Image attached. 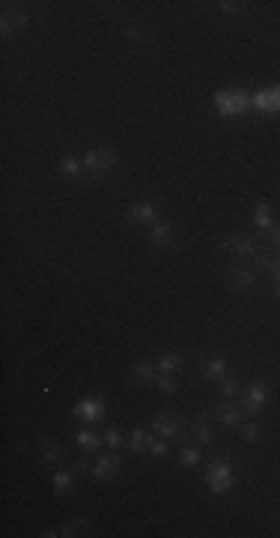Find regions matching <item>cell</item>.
I'll use <instances>...</instances> for the list:
<instances>
[{"instance_id":"1","label":"cell","mask_w":280,"mask_h":538,"mask_svg":"<svg viewBox=\"0 0 280 538\" xmlns=\"http://www.w3.org/2000/svg\"><path fill=\"white\" fill-rule=\"evenodd\" d=\"M114 165H116V153H114V147H107V144L87 149V156H84V174H89L93 179L107 177Z\"/></svg>"},{"instance_id":"2","label":"cell","mask_w":280,"mask_h":538,"mask_svg":"<svg viewBox=\"0 0 280 538\" xmlns=\"http://www.w3.org/2000/svg\"><path fill=\"white\" fill-rule=\"evenodd\" d=\"M206 484H209V491L212 494H227L229 487L236 484L233 464H229L227 457H215V461L209 464V470H206Z\"/></svg>"},{"instance_id":"3","label":"cell","mask_w":280,"mask_h":538,"mask_svg":"<svg viewBox=\"0 0 280 538\" xmlns=\"http://www.w3.org/2000/svg\"><path fill=\"white\" fill-rule=\"evenodd\" d=\"M251 105L254 102H251V96H247L245 90H224V93L215 96V108H218V114H224V117H238V114H245Z\"/></svg>"},{"instance_id":"4","label":"cell","mask_w":280,"mask_h":538,"mask_svg":"<svg viewBox=\"0 0 280 538\" xmlns=\"http://www.w3.org/2000/svg\"><path fill=\"white\" fill-rule=\"evenodd\" d=\"M152 434L164 437L167 443H182L185 440V437H182V422H179V418L170 410H161V413L152 416Z\"/></svg>"},{"instance_id":"5","label":"cell","mask_w":280,"mask_h":538,"mask_svg":"<svg viewBox=\"0 0 280 538\" xmlns=\"http://www.w3.org/2000/svg\"><path fill=\"white\" fill-rule=\"evenodd\" d=\"M24 27H27V13H24L21 6L6 3V6H3V15H0V30H3V36L21 33Z\"/></svg>"},{"instance_id":"6","label":"cell","mask_w":280,"mask_h":538,"mask_svg":"<svg viewBox=\"0 0 280 538\" xmlns=\"http://www.w3.org/2000/svg\"><path fill=\"white\" fill-rule=\"evenodd\" d=\"M265 401H268V386H265L263 380H256V383L247 386V392H245V398H242V410H245L247 416H256V413L265 407Z\"/></svg>"},{"instance_id":"7","label":"cell","mask_w":280,"mask_h":538,"mask_svg":"<svg viewBox=\"0 0 280 538\" xmlns=\"http://www.w3.org/2000/svg\"><path fill=\"white\" fill-rule=\"evenodd\" d=\"M245 410H242V404H236V401H229V398H224L221 404L215 407V418L221 422L224 427H238L245 422Z\"/></svg>"},{"instance_id":"8","label":"cell","mask_w":280,"mask_h":538,"mask_svg":"<svg viewBox=\"0 0 280 538\" xmlns=\"http://www.w3.org/2000/svg\"><path fill=\"white\" fill-rule=\"evenodd\" d=\"M105 413H107V407H105V401H102V398H84V401L75 407V416L81 418V422H87V425H93V422H102V418H105Z\"/></svg>"},{"instance_id":"9","label":"cell","mask_w":280,"mask_h":538,"mask_svg":"<svg viewBox=\"0 0 280 538\" xmlns=\"http://www.w3.org/2000/svg\"><path fill=\"white\" fill-rule=\"evenodd\" d=\"M128 380L137 386H152L158 380V365L152 359H140V362L132 365V371H128Z\"/></svg>"},{"instance_id":"10","label":"cell","mask_w":280,"mask_h":538,"mask_svg":"<svg viewBox=\"0 0 280 538\" xmlns=\"http://www.w3.org/2000/svg\"><path fill=\"white\" fill-rule=\"evenodd\" d=\"M251 102L256 111H265V114H277L280 111V84L274 87H265V90H259L256 96H251Z\"/></svg>"},{"instance_id":"11","label":"cell","mask_w":280,"mask_h":538,"mask_svg":"<svg viewBox=\"0 0 280 538\" xmlns=\"http://www.w3.org/2000/svg\"><path fill=\"white\" fill-rule=\"evenodd\" d=\"M254 278H256V269L238 261V263H233V266H229V275H227V282H229V287H236V291H247V287L254 284Z\"/></svg>"},{"instance_id":"12","label":"cell","mask_w":280,"mask_h":538,"mask_svg":"<svg viewBox=\"0 0 280 538\" xmlns=\"http://www.w3.org/2000/svg\"><path fill=\"white\" fill-rule=\"evenodd\" d=\"M119 470H123V461L116 455H105L93 464V478L96 482H111V478L119 475Z\"/></svg>"},{"instance_id":"13","label":"cell","mask_w":280,"mask_h":538,"mask_svg":"<svg viewBox=\"0 0 280 538\" xmlns=\"http://www.w3.org/2000/svg\"><path fill=\"white\" fill-rule=\"evenodd\" d=\"M128 222L132 225H149L152 227L158 222V206L152 201H140L128 206Z\"/></svg>"},{"instance_id":"14","label":"cell","mask_w":280,"mask_h":538,"mask_svg":"<svg viewBox=\"0 0 280 538\" xmlns=\"http://www.w3.org/2000/svg\"><path fill=\"white\" fill-rule=\"evenodd\" d=\"M149 245L152 248H170L173 245V227L164 218H158V222L149 227Z\"/></svg>"},{"instance_id":"15","label":"cell","mask_w":280,"mask_h":538,"mask_svg":"<svg viewBox=\"0 0 280 538\" xmlns=\"http://www.w3.org/2000/svg\"><path fill=\"white\" fill-rule=\"evenodd\" d=\"M39 457H42L45 466H54V464H60L66 457V448L60 443H54V440H42V443H39Z\"/></svg>"},{"instance_id":"16","label":"cell","mask_w":280,"mask_h":538,"mask_svg":"<svg viewBox=\"0 0 280 538\" xmlns=\"http://www.w3.org/2000/svg\"><path fill=\"white\" fill-rule=\"evenodd\" d=\"M200 371H203L206 380H224L227 377V359L224 356L203 359V362H200Z\"/></svg>"},{"instance_id":"17","label":"cell","mask_w":280,"mask_h":538,"mask_svg":"<svg viewBox=\"0 0 280 538\" xmlns=\"http://www.w3.org/2000/svg\"><path fill=\"white\" fill-rule=\"evenodd\" d=\"M191 434H194V440L200 446H209L215 440V434H212V427H209V418L206 416H197L194 422H191Z\"/></svg>"},{"instance_id":"18","label":"cell","mask_w":280,"mask_h":538,"mask_svg":"<svg viewBox=\"0 0 280 538\" xmlns=\"http://www.w3.org/2000/svg\"><path fill=\"white\" fill-rule=\"evenodd\" d=\"M155 365H158V371L161 374H176L179 368L185 365V356L182 353H164V356L155 359Z\"/></svg>"},{"instance_id":"19","label":"cell","mask_w":280,"mask_h":538,"mask_svg":"<svg viewBox=\"0 0 280 538\" xmlns=\"http://www.w3.org/2000/svg\"><path fill=\"white\" fill-rule=\"evenodd\" d=\"M149 440H152V434H146L143 427H134L132 431V437H128V448H132L134 455H143V452H149Z\"/></svg>"},{"instance_id":"20","label":"cell","mask_w":280,"mask_h":538,"mask_svg":"<svg viewBox=\"0 0 280 538\" xmlns=\"http://www.w3.org/2000/svg\"><path fill=\"white\" fill-rule=\"evenodd\" d=\"M60 174H63V177H69V179H78V177H81L84 174V162H81V158H75V156H63V158H60Z\"/></svg>"},{"instance_id":"21","label":"cell","mask_w":280,"mask_h":538,"mask_svg":"<svg viewBox=\"0 0 280 538\" xmlns=\"http://www.w3.org/2000/svg\"><path fill=\"white\" fill-rule=\"evenodd\" d=\"M254 225L259 227V231H272V227H274L272 206H268V204H256L254 206Z\"/></svg>"},{"instance_id":"22","label":"cell","mask_w":280,"mask_h":538,"mask_svg":"<svg viewBox=\"0 0 280 538\" xmlns=\"http://www.w3.org/2000/svg\"><path fill=\"white\" fill-rule=\"evenodd\" d=\"M125 36L128 39H134V42H155V33H152V27H146V24H128L125 27Z\"/></svg>"},{"instance_id":"23","label":"cell","mask_w":280,"mask_h":538,"mask_svg":"<svg viewBox=\"0 0 280 538\" xmlns=\"http://www.w3.org/2000/svg\"><path fill=\"white\" fill-rule=\"evenodd\" d=\"M238 434H242L245 443H263V425L259 422H242L238 425Z\"/></svg>"},{"instance_id":"24","label":"cell","mask_w":280,"mask_h":538,"mask_svg":"<svg viewBox=\"0 0 280 538\" xmlns=\"http://www.w3.org/2000/svg\"><path fill=\"white\" fill-rule=\"evenodd\" d=\"M75 443H78V446H81V448H84V452H96V448H98V446H102V440H98V434H93V431H87V427H84V431H78V434H75Z\"/></svg>"},{"instance_id":"25","label":"cell","mask_w":280,"mask_h":538,"mask_svg":"<svg viewBox=\"0 0 280 538\" xmlns=\"http://www.w3.org/2000/svg\"><path fill=\"white\" fill-rule=\"evenodd\" d=\"M72 473H66V470H60L57 475H54V491L63 496V494H72Z\"/></svg>"},{"instance_id":"26","label":"cell","mask_w":280,"mask_h":538,"mask_svg":"<svg viewBox=\"0 0 280 538\" xmlns=\"http://www.w3.org/2000/svg\"><path fill=\"white\" fill-rule=\"evenodd\" d=\"M200 464V448H194V446H185L182 452H179V466H197Z\"/></svg>"},{"instance_id":"27","label":"cell","mask_w":280,"mask_h":538,"mask_svg":"<svg viewBox=\"0 0 280 538\" xmlns=\"http://www.w3.org/2000/svg\"><path fill=\"white\" fill-rule=\"evenodd\" d=\"M238 389H242V386H238L236 377H224V380H221V395L229 398V401H236V398H238Z\"/></svg>"},{"instance_id":"28","label":"cell","mask_w":280,"mask_h":538,"mask_svg":"<svg viewBox=\"0 0 280 538\" xmlns=\"http://www.w3.org/2000/svg\"><path fill=\"white\" fill-rule=\"evenodd\" d=\"M218 9H221L224 15H233V18H238V15H245V13H247V6H245V3H229V0H221V3H218Z\"/></svg>"},{"instance_id":"29","label":"cell","mask_w":280,"mask_h":538,"mask_svg":"<svg viewBox=\"0 0 280 538\" xmlns=\"http://www.w3.org/2000/svg\"><path fill=\"white\" fill-rule=\"evenodd\" d=\"M155 386L161 389L164 395H173V392H176V380H173V374H161V371H158V380H155Z\"/></svg>"},{"instance_id":"30","label":"cell","mask_w":280,"mask_h":538,"mask_svg":"<svg viewBox=\"0 0 280 538\" xmlns=\"http://www.w3.org/2000/svg\"><path fill=\"white\" fill-rule=\"evenodd\" d=\"M149 455L164 457L167 455V440H158V434H152V440H149Z\"/></svg>"},{"instance_id":"31","label":"cell","mask_w":280,"mask_h":538,"mask_svg":"<svg viewBox=\"0 0 280 538\" xmlns=\"http://www.w3.org/2000/svg\"><path fill=\"white\" fill-rule=\"evenodd\" d=\"M268 275H272V282H274V293L280 296V252H274V261H272V266H268Z\"/></svg>"},{"instance_id":"32","label":"cell","mask_w":280,"mask_h":538,"mask_svg":"<svg viewBox=\"0 0 280 538\" xmlns=\"http://www.w3.org/2000/svg\"><path fill=\"white\" fill-rule=\"evenodd\" d=\"M259 239H265V243L272 245L274 252H280V225H274L272 231H263V236H259Z\"/></svg>"},{"instance_id":"33","label":"cell","mask_w":280,"mask_h":538,"mask_svg":"<svg viewBox=\"0 0 280 538\" xmlns=\"http://www.w3.org/2000/svg\"><path fill=\"white\" fill-rule=\"evenodd\" d=\"M105 443L111 446V448H119V446H123V434H119L116 427H107V434H105Z\"/></svg>"},{"instance_id":"34","label":"cell","mask_w":280,"mask_h":538,"mask_svg":"<svg viewBox=\"0 0 280 538\" xmlns=\"http://www.w3.org/2000/svg\"><path fill=\"white\" fill-rule=\"evenodd\" d=\"M72 470H75V473H87V470H89V461H87V457H78Z\"/></svg>"}]
</instances>
